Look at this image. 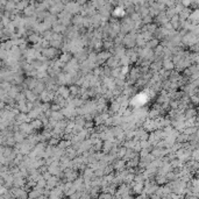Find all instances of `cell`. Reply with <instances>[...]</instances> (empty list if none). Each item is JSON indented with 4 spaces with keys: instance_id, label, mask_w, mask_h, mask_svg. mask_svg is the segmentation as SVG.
<instances>
[{
    "instance_id": "obj_1",
    "label": "cell",
    "mask_w": 199,
    "mask_h": 199,
    "mask_svg": "<svg viewBox=\"0 0 199 199\" xmlns=\"http://www.w3.org/2000/svg\"><path fill=\"white\" fill-rule=\"evenodd\" d=\"M157 44H158V41H157V40H150V41L148 42L147 47H148V48H152V47H156Z\"/></svg>"
},
{
    "instance_id": "obj_2",
    "label": "cell",
    "mask_w": 199,
    "mask_h": 199,
    "mask_svg": "<svg viewBox=\"0 0 199 199\" xmlns=\"http://www.w3.org/2000/svg\"><path fill=\"white\" fill-rule=\"evenodd\" d=\"M6 187H4V186H1L0 185V194H4V193H6Z\"/></svg>"
},
{
    "instance_id": "obj_3",
    "label": "cell",
    "mask_w": 199,
    "mask_h": 199,
    "mask_svg": "<svg viewBox=\"0 0 199 199\" xmlns=\"http://www.w3.org/2000/svg\"><path fill=\"white\" fill-rule=\"evenodd\" d=\"M2 28H4V24H1V21H0V30L2 29Z\"/></svg>"
}]
</instances>
